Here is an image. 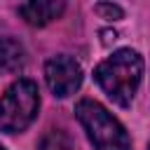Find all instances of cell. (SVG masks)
I'll use <instances>...</instances> for the list:
<instances>
[{
    "label": "cell",
    "mask_w": 150,
    "mask_h": 150,
    "mask_svg": "<svg viewBox=\"0 0 150 150\" xmlns=\"http://www.w3.org/2000/svg\"><path fill=\"white\" fill-rule=\"evenodd\" d=\"M63 7L66 5L61 0H33V2L19 5V14L30 26H47L49 21H54L56 16H61Z\"/></svg>",
    "instance_id": "cell-5"
},
{
    "label": "cell",
    "mask_w": 150,
    "mask_h": 150,
    "mask_svg": "<svg viewBox=\"0 0 150 150\" xmlns=\"http://www.w3.org/2000/svg\"><path fill=\"white\" fill-rule=\"evenodd\" d=\"M45 80H47V87L52 89L54 96L66 98V96H70L80 89L82 68L73 56L59 54V56H52L45 63Z\"/></svg>",
    "instance_id": "cell-4"
},
{
    "label": "cell",
    "mask_w": 150,
    "mask_h": 150,
    "mask_svg": "<svg viewBox=\"0 0 150 150\" xmlns=\"http://www.w3.org/2000/svg\"><path fill=\"white\" fill-rule=\"evenodd\" d=\"M0 150H5V148H2V145H0Z\"/></svg>",
    "instance_id": "cell-9"
},
{
    "label": "cell",
    "mask_w": 150,
    "mask_h": 150,
    "mask_svg": "<svg viewBox=\"0 0 150 150\" xmlns=\"http://www.w3.org/2000/svg\"><path fill=\"white\" fill-rule=\"evenodd\" d=\"M141 77H143V59L134 49H117L94 70V80L98 82V87L112 98V103L122 108H127L134 101Z\"/></svg>",
    "instance_id": "cell-1"
},
{
    "label": "cell",
    "mask_w": 150,
    "mask_h": 150,
    "mask_svg": "<svg viewBox=\"0 0 150 150\" xmlns=\"http://www.w3.org/2000/svg\"><path fill=\"white\" fill-rule=\"evenodd\" d=\"M26 63V52L21 42L12 38H0V75H12Z\"/></svg>",
    "instance_id": "cell-6"
},
{
    "label": "cell",
    "mask_w": 150,
    "mask_h": 150,
    "mask_svg": "<svg viewBox=\"0 0 150 150\" xmlns=\"http://www.w3.org/2000/svg\"><path fill=\"white\" fill-rule=\"evenodd\" d=\"M38 108H40L38 84L26 77L12 82L7 91L0 96V129L5 134L23 131L35 120Z\"/></svg>",
    "instance_id": "cell-3"
},
{
    "label": "cell",
    "mask_w": 150,
    "mask_h": 150,
    "mask_svg": "<svg viewBox=\"0 0 150 150\" xmlns=\"http://www.w3.org/2000/svg\"><path fill=\"white\" fill-rule=\"evenodd\" d=\"M75 115L96 150H129L131 148L127 129L98 101L82 98L75 105Z\"/></svg>",
    "instance_id": "cell-2"
},
{
    "label": "cell",
    "mask_w": 150,
    "mask_h": 150,
    "mask_svg": "<svg viewBox=\"0 0 150 150\" xmlns=\"http://www.w3.org/2000/svg\"><path fill=\"white\" fill-rule=\"evenodd\" d=\"M96 12L103 19H122V7L112 5V2H98L96 5Z\"/></svg>",
    "instance_id": "cell-8"
},
{
    "label": "cell",
    "mask_w": 150,
    "mask_h": 150,
    "mask_svg": "<svg viewBox=\"0 0 150 150\" xmlns=\"http://www.w3.org/2000/svg\"><path fill=\"white\" fill-rule=\"evenodd\" d=\"M148 150H150V148H148Z\"/></svg>",
    "instance_id": "cell-10"
},
{
    "label": "cell",
    "mask_w": 150,
    "mask_h": 150,
    "mask_svg": "<svg viewBox=\"0 0 150 150\" xmlns=\"http://www.w3.org/2000/svg\"><path fill=\"white\" fill-rule=\"evenodd\" d=\"M38 150H70V138L61 129H49L42 138Z\"/></svg>",
    "instance_id": "cell-7"
}]
</instances>
